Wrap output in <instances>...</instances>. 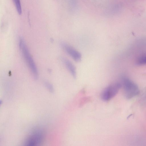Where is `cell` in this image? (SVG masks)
<instances>
[{
	"label": "cell",
	"instance_id": "cell-1",
	"mask_svg": "<svg viewBox=\"0 0 146 146\" xmlns=\"http://www.w3.org/2000/svg\"><path fill=\"white\" fill-rule=\"evenodd\" d=\"M19 46L22 56L31 74L34 78H37L38 72L37 67L24 40L22 38H20L19 39Z\"/></svg>",
	"mask_w": 146,
	"mask_h": 146
},
{
	"label": "cell",
	"instance_id": "cell-2",
	"mask_svg": "<svg viewBox=\"0 0 146 146\" xmlns=\"http://www.w3.org/2000/svg\"><path fill=\"white\" fill-rule=\"evenodd\" d=\"M121 84L127 98H131L139 94V89L137 85L128 78L123 77Z\"/></svg>",
	"mask_w": 146,
	"mask_h": 146
},
{
	"label": "cell",
	"instance_id": "cell-3",
	"mask_svg": "<svg viewBox=\"0 0 146 146\" xmlns=\"http://www.w3.org/2000/svg\"><path fill=\"white\" fill-rule=\"evenodd\" d=\"M121 87V84L116 82L108 86L102 91L101 98L105 101H108L114 97Z\"/></svg>",
	"mask_w": 146,
	"mask_h": 146
},
{
	"label": "cell",
	"instance_id": "cell-4",
	"mask_svg": "<svg viewBox=\"0 0 146 146\" xmlns=\"http://www.w3.org/2000/svg\"><path fill=\"white\" fill-rule=\"evenodd\" d=\"M61 45L64 50L76 62L80 61L82 55L79 52L66 43L62 42Z\"/></svg>",
	"mask_w": 146,
	"mask_h": 146
},
{
	"label": "cell",
	"instance_id": "cell-5",
	"mask_svg": "<svg viewBox=\"0 0 146 146\" xmlns=\"http://www.w3.org/2000/svg\"><path fill=\"white\" fill-rule=\"evenodd\" d=\"M62 62L70 72L72 77L76 78V72L75 67L73 63L68 59L64 57L61 58Z\"/></svg>",
	"mask_w": 146,
	"mask_h": 146
},
{
	"label": "cell",
	"instance_id": "cell-6",
	"mask_svg": "<svg viewBox=\"0 0 146 146\" xmlns=\"http://www.w3.org/2000/svg\"><path fill=\"white\" fill-rule=\"evenodd\" d=\"M42 139V135L39 132H36L31 135L28 139V144H36L40 141Z\"/></svg>",
	"mask_w": 146,
	"mask_h": 146
},
{
	"label": "cell",
	"instance_id": "cell-7",
	"mask_svg": "<svg viewBox=\"0 0 146 146\" xmlns=\"http://www.w3.org/2000/svg\"><path fill=\"white\" fill-rule=\"evenodd\" d=\"M16 8L17 12L19 15L22 13V10L20 0H12Z\"/></svg>",
	"mask_w": 146,
	"mask_h": 146
},
{
	"label": "cell",
	"instance_id": "cell-8",
	"mask_svg": "<svg viewBox=\"0 0 146 146\" xmlns=\"http://www.w3.org/2000/svg\"><path fill=\"white\" fill-rule=\"evenodd\" d=\"M136 63L138 65L146 64V54L139 57L137 60Z\"/></svg>",
	"mask_w": 146,
	"mask_h": 146
}]
</instances>
